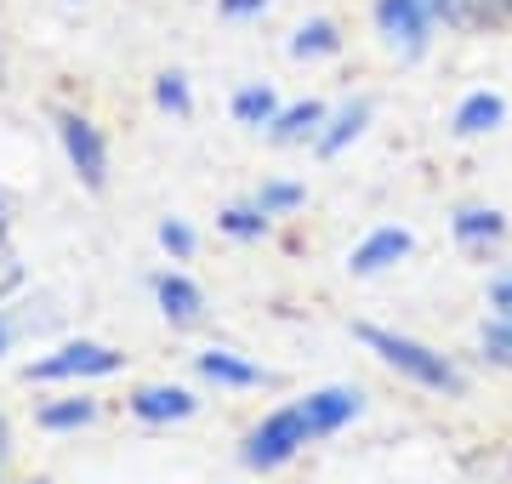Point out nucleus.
I'll use <instances>...</instances> for the list:
<instances>
[{
	"instance_id": "2",
	"label": "nucleus",
	"mask_w": 512,
	"mask_h": 484,
	"mask_svg": "<svg viewBox=\"0 0 512 484\" xmlns=\"http://www.w3.org/2000/svg\"><path fill=\"white\" fill-rule=\"evenodd\" d=\"M376 348V354L393 365V371H404V376H416L421 388H439V393H456L461 388V376H456V365L444 354H433V348H421V342H410V336H393V331H376V325H365L359 331Z\"/></svg>"
},
{
	"instance_id": "3",
	"label": "nucleus",
	"mask_w": 512,
	"mask_h": 484,
	"mask_svg": "<svg viewBox=\"0 0 512 484\" xmlns=\"http://www.w3.org/2000/svg\"><path fill=\"white\" fill-rule=\"evenodd\" d=\"M120 371V354L103 348V342H69V348H57L52 359H40L29 365V382H63V376H109Z\"/></svg>"
},
{
	"instance_id": "21",
	"label": "nucleus",
	"mask_w": 512,
	"mask_h": 484,
	"mask_svg": "<svg viewBox=\"0 0 512 484\" xmlns=\"http://www.w3.org/2000/svg\"><path fill=\"white\" fill-rule=\"evenodd\" d=\"M302 200V188H291V183H274L268 194H262V211H274V205H296Z\"/></svg>"
},
{
	"instance_id": "16",
	"label": "nucleus",
	"mask_w": 512,
	"mask_h": 484,
	"mask_svg": "<svg viewBox=\"0 0 512 484\" xmlns=\"http://www.w3.org/2000/svg\"><path fill=\"white\" fill-rule=\"evenodd\" d=\"M234 114L239 120H274V92H239Z\"/></svg>"
},
{
	"instance_id": "24",
	"label": "nucleus",
	"mask_w": 512,
	"mask_h": 484,
	"mask_svg": "<svg viewBox=\"0 0 512 484\" xmlns=\"http://www.w3.org/2000/svg\"><path fill=\"white\" fill-rule=\"evenodd\" d=\"M0 462H6V422H0Z\"/></svg>"
},
{
	"instance_id": "4",
	"label": "nucleus",
	"mask_w": 512,
	"mask_h": 484,
	"mask_svg": "<svg viewBox=\"0 0 512 484\" xmlns=\"http://www.w3.org/2000/svg\"><path fill=\"white\" fill-rule=\"evenodd\" d=\"M57 137H63V149H69V166L86 177V188H103V177H109V154H103V137H97L92 120H80V114H57Z\"/></svg>"
},
{
	"instance_id": "9",
	"label": "nucleus",
	"mask_w": 512,
	"mask_h": 484,
	"mask_svg": "<svg viewBox=\"0 0 512 484\" xmlns=\"http://www.w3.org/2000/svg\"><path fill=\"white\" fill-rule=\"evenodd\" d=\"M200 376H205V382H222V388H256V382H262V371L245 365V359H234L228 348L200 354Z\"/></svg>"
},
{
	"instance_id": "14",
	"label": "nucleus",
	"mask_w": 512,
	"mask_h": 484,
	"mask_svg": "<svg viewBox=\"0 0 512 484\" xmlns=\"http://www.w3.org/2000/svg\"><path fill=\"white\" fill-rule=\"evenodd\" d=\"M222 228H228V234H239V240H251V234H262V228H268V211L234 205V211H222Z\"/></svg>"
},
{
	"instance_id": "5",
	"label": "nucleus",
	"mask_w": 512,
	"mask_h": 484,
	"mask_svg": "<svg viewBox=\"0 0 512 484\" xmlns=\"http://www.w3.org/2000/svg\"><path fill=\"white\" fill-rule=\"evenodd\" d=\"M433 12H439V0H376V23H382V35L404 52H421V40L433 29Z\"/></svg>"
},
{
	"instance_id": "15",
	"label": "nucleus",
	"mask_w": 512,
	"mask_h": 484,
	"mask_svg": "<svg viewBox=\"0 0 512 484\" xmlns=\"http://www.w3.org/2000/svg\"><path fill=\"white\" fill-rule=\"evenodd\" d=\"M484 354H495V359L512 365V314H495L490 325H484Z\"/></svg>"
},
{
	"instance_id": "17",
	"label": "nucleus",
	"mask_w": 512,
	"mask_h": 484,
	"mask_svg": "<svg viewBox=\"0 0 512 484\" xmlns=\"http://www.w3.org/2000/svg\"><path fill=\"white\" fill-rule=\"evenodd\" d=\"M330 46H336L330 23H308V29H302V35L291 40V52H296V57H308V52H330Z\"/></svg>"
},
{
	"instance_id": "10",
	"label": "nucleus",
	"mask_w": 512,
	"mask_h": 484,
	"mask_svg": "<svg viewBox=\"0 0 512 484\" xmlns=\"http://www.w3.org/2000/svg\"><path fill=\"white\" fill-rule=\"evenodd\" d=\"M501 97H490V92H478V97H467L461 103V114H456V131H467V137H478V131H490L495 120H501Z\"/></svg>"
},
{
	"instance_id": "26",
	"label": "nucleus",
	"mask_w": 512,
	"mask_h": 484,
	"mask_svg": "<svg viewBox=\"0 0 512 484\" xmlns=\"http://www.w3.org/2000/svg\"><path fill=\"white\" fill-rule=\"evenodd\" d=\"M507 6H512V0H507Z\"/></svg>"
},
{
	"instance_id": "1",
	"label": "nucleus",
	"mask_w": 512,
	"mask_h": 484,
	"mask_svg": "<svg viewBox=\"0 0 512 484\" xmlns=\"http://www.w3.org/2000/svg\"><path fill=\"white\" fill-rule=\"evenodd\" d=\"M353 410H359V399H353L348 388H325V393H308L302 405H285L274 410L262 428L245 433V467H279L291 462L296 450L308 445V439H319V433H336L342 422H353Z\"/></svg>"
},
{
	"instance_id": "6",
	"label": "nucleus",
	"mask_w": 512,
	"mask_h": 484,
	"mask_svg": "<svg viewBox=\"0 0 512 484\" xmlns=\"http://www.w3.org/2000/svg\"><path fill=\"white\" fill-rule=\"evenodd\" d=\"M131 410L143 422H183V416H194V393L188 388H137Z\"/></svg>"
},
{
	"instance_id": "12",
	"label": "nucleus",
	"mask_w": 512,
	"mask_h": 484,
	"mask_svg": "<svg viewBox=\"0 0 512 484\" xmlns=\"http://www.w3.org/2000/svg\"><path fill=\"white\" fill-rule=\"evenodd\" d=\"M86 422H92V399H63L40 410V428H86Z\"/></svg>"
},
{
	"instance_id": "25",
	"label": "nucleus",
	"mask_w": 512,
	"mask_h": 484,
	"mask_svg": "<svg viewBox=\"0 0 512 484\" xmlns=\"http://www.w3.org/2000/svg\"><path fill=\"white\" fill-rule=\"evenodd\" d=\"M0 348H6V325H0Z\"/></svg>"
},
{
	"instance_id": "11",
	"label": "nucleus",
	"mask_w": 512,
	"mask_h": 484,
	"mask_svg": "<svg viewBox=\"0 0 512 484\" xmlns=\"http://www.w3.org/2000/svg\"><path fill=\"white\" fill-rule=\"evenodd\" d=\"M325 120V109L319 103H302V109H285V114H274V137L279 143H296V137H308L313 126Z\"/></svg>"
},
{
	"instance_id": "8",
	"label": "nucleus",
	"mask_w": 512,
	"mask_h": 484,
	"mask_svg": "<svg viewBox=\"0 0 512 484\" xmlns=\"http://www.w3.org/2000/svg\"><path fill=\"white\" fill-rule=\"evenodd\" d=\"M404 251H410V234H404V228H382V234H370V240L353 251V274H376L387 262H399Z\"/></svg>"
},
{
	"instance_id": "22",
	"label": "nucleus",
	"mask_w": 512,
	"mask_h": 484,
	"mask_svg": "<svg viewBox=\"0 0 512 484\" xmlns=\"http://www.w3.org/2000/svg\"><path fill=\"white\" fill-rule=\"evenodd\" d=\"M222 12H234V18H245V12H262V0H222Z\"/></svg>"
},
{
	"instance_id": "20",
	"label": "nucleus",
	"mask_w": 512,
	"mask_h": 484,
	"mask_svg": "<svg viewBox=\"0 0 512 484\" xmlns=\"http://www.w3.org/2000/svg\"><path fill=\"white\" fill-rule=\"evenodd\" d=\"M160 240H165V251H177V257L194 251V234H188L183 223H160Z\"/></svg>"
},
{
	"instance_id": "13",
	"label": "nucleus",
	"mask_w": 512,
	"mask_h": 484,
	"mask_svg": "<svg viewBox=\"0 0 512 484\" xmlns=\"http://www.w3.org/2000/svg\"><path fill=\"white\" fill-rule=\"evenodd\" d=\"M456 234L461 240H495V234H501V217H495V211H461Z\"/></svg>"
},
{
	"instance_id": "18",
	"label": "nucleus",
	"mask_w": 512,
	"mask_h": 484,
	"mask_svg": "<svg viewBox=\"0 0 512 484\" xmlns=\"http://www.w3.org/2000/svg\"><path fill=\"white\" fill-rule=\"evenodd\" d=\"M154 97H160L165 109L188 114V86H183V75H160V86H154Z\"/></svg>"
},
{
	"instance_id": "7",
	"label": "nucleus",
	"mask_w": 512,
	"mask_h": 484,
	"mask_svg": "<svg viewBox=\"0 0 512 484\" xmlns=\"http://www.w3.org/2000/svg\"><path fill=\"white\" fill-rule=\"evenodd\" d=\"M154 297H160L165 319H177V325H194L200 308H205V297L183 280V274H160V280H154Z\"/></svg>"
},
{
	"instance_id": "23",
	"label": "nucleus",
	"mask_w": 512,
	"mask_h": 484,
	"mask_svg": "<svg viewBox=\"0 0 512 484\" xmlns=\"http://www.w3.org/2000/svg\"><path fill=\"white\" fill-rule=\"evenodd\" d=\"M495 308H501V314H512V280H495Z\"/></svg>"
},
{
	"instance_id": "19",
	"label": "nucleus",
	"mask_w": 512,
	"mask_h": 484,
	"mask_svg": "<svg viewBox=\"0 0 512 484\" xmlns=\"http://www.w3.org/2000/svg\"><path fill=\"white\" fill-rule=\"evenodd\" d=\"M365 114H370V109H348V114H342V120H336V131L325 137V154H336V149H342V143H348L353 131L365 126Z\"/></svg>"
}]
</instances>
